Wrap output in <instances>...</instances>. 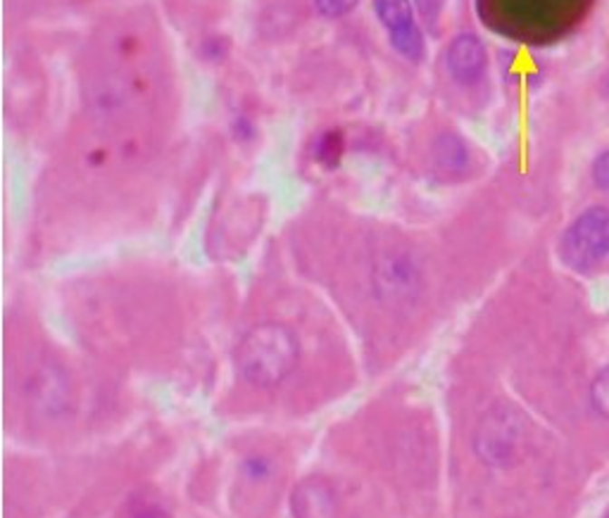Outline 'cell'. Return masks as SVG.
Masks as SVG:
<instances>
[{
	"label": "cell",
	"instance_id": "obj_1",
	"mask_svg": "<svg viewBox=\"0 0 609 518\" xmlns=\"http://www.w3.org/2000/svg\"><path fill=\"white\" fill-rule=\"evenodd\" d=\"M300 342L288 326L266 321L243 335L236 348V367L255 388L281 386L298 367Z\"/></svg>",
	"mask_w": 609,
	"mask_h": 518
},
{
	"label": "cell",
	"instance_id": "obj_11",
	"mask_svg": "<svg viewBox=\"0 0 609 518\" xmlns=\"http://www.w3.org/2000/svg\"><path fill=\"white\" fill-rule=\"evenodd\" d=\"M593 181H595L600 188H609V150L603 152L600 158L593 162Z\"/></svg>",
	"mask_w": 609,
	"mask_h": 518
},
{
	"label": "cell",
	"instance_id": "obj_9",
	"mask_svg": "<svg viewBox=\"0 0 609 518\" xmlns=\"http://www.w3.org/2000/svg\"><path fill=\"white\" fill-rule=\"evenodd\" d=\"M590 399H593V407H595L597 414H603L604 418H609V369H604L590 386Z\"/></svg>",
	"mask_w": 609,
	"mask_h": 518
},
{
	"label": "cell",
	"instance_id": "obj_5",
	"mask_svg": "<svg viewBox=\"0 0 609 518\" xmlns=\"http://www.w3.org/2000/svg\"><path fill=\"white\" fill-rule=\"evenodd\" d=\"M376 288H379V295L386 300L400 302L410 293L417 291V272L407 259L391 254L376 266Z\"/></svg>",
	"mask_w": 609,
	"mask_h": 518
},
{
	"label": "cell",
	"instance_id": "obj_4",
	"mask_svg": "<svg viewBox=\"0 0 609 518\" xmlns=\"http://www.w3.org/2000/svg\"><path fill=\"white\" fill-rule=\"evenodd\" d=\"M486 64H488V53L481 38L474 34H459L452 38L448 48V72L455 82L474 83L476 79H481Z\"/></svg>",
	"mask_w": 609,
	"mask_h": 518
},
{
	"label": "cell",
	"instance_id": "obj_12",
	"mask_svg": "<svg viewBox=\"0 0 609 518\" xmlns=\"http://www.w3.org/2000/svg\"><path fill=\"white\" fill-rule=\"evenodd\" d=\"M417 5L424 14H433L440 7V0H417Z\"/></svg>",
	"mask_w": 609,
	"mask_h": 518
},
{
	"label": "cell",
	"instance_id": "obj_6",
	"mask_svg": "<svg viewBox=\"0 0 609 518\" xmlns=\"http://www.w3.org/2000/svg\"><path fill=\"white\" fill-rule=\"evenodd\" d=\"M336 509L334 487L322 478H310L300 483L293 493V513L295 518H331Z\"/></svg>",
	"mask_w": 609,
	"mask_h": 518
},
{
	"label": "cell",
	"instance_id": "obj_7",
	"mask_svg": "<svg viewBox=\"0 0 609 518\" xmlns=\"http://www.w3.org/2000/svg\"><path fill=\"white\" fill-rule=\"evenodd\" d=\"M391 43H393L395 51L402 57H407L410 62H421L426 57V41L424 34L417 24H407L402 29H395L391 32Z\"/></svg>",
	"mask_w": 609,
	"mask_h": 518
},
{
	"label": "cell",
	"instance_id": "obj_10",
	"mask_svg": "<svg viewBox=\"0 0 609 518\" xmlns=\"http://www.w3.org/2000/svg\"><path fill=\"white\" fill-rule=\"evenodd\" d=\"M360 0H314V7H317V13L324 14V17H343V14H348L355 10V5Z\"/></svg>",
	"mask_w": 609,
	"mask_h": 518
},
{
	"label": "cell",
	"instance_id": "obj_13",
	"mask_svg": "<svg viewBox=\"0 0 609 518\" xmlns=\"http://www.w3.org/2000/svg\"><path fill=\"white\" fill-rule=\"evenodd\" d=\"M133 518H169V516H167L162 509H158V506H152V509H143V512H139Z\"/></svg>",
	"mask_w": 609,
	"mask_h": 518
},
{
	"label": "cell",
	"instance_id": "obj_8",
	"mask_svg": "<svg viewBox=\"0 0 609 518\" xmlns=\"http://www.w3.org/2000/svg\"><path fill=\"white\" fill-rule=\"evenodd\" d=\"M374 13L388 32L412 24V3L410 0H374Z\"/></svg>",
	"mask_w": 609,
	"mask_h": 518
},
{
	"label": "cell",
	"instance_id": "obj_2",
	"mask_svg": "<svg viewBox=\"0 0 609 518\" xmlns=\"http://www.w3.org/2000/svg\"><path fill=\"white\" fill-rule=\"evenodd\" d=\"M527 445V426L512 407H493L476 433V452L488 466H509Z\"/></svg>",
	"mask_w": 609,
	"mask_h": 518
},
{
	"label": "cell",
	"instance_id": "obj_3",
	"mask_svg": "<svg viewBox=\"0 0 609 518\" xmlns=\"http://www.w3.org/2000/svg\"><path fill=\"white\" fill-rule=\"evenodd\" d=\"M609 254V209L590 207L566 228L562 259L571 269L585 272Z\"/></svg>",
	"mask_w": 609,
	"mask_h": 518
}]
</instances>
